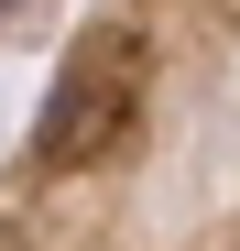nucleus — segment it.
<instances>
[{"label":"nucleus","instance_id":"f257e3e1","mask_svg":"<svg viewBox=\"0 0 240 251\" xmlns=\"http://www.w3.org/2000/svg\"><path fill=\"white\" fill-rule=\"evenodd\" d=\"M0 251H240V0H88L55 33Z\"/></svg>","mask_w":240,"mask_h":251},{"label":"nucleus","instance_id":"f03ea898","mask_svg":"<svg viewBox=\"0 0 240 251\" xmlns=\"http://www.w3.org/2000/svg\"><path fill=\"white\" fill-rule=\"evenodd\" d=\"M88 0H0V55L11 44H33V33H55V22H76Z\"/></svg>","mask_w":240,"mask_h":251}]
</instances>
